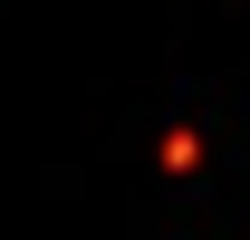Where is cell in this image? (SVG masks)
<instances>
[{
    "instance_id": "1",
    "label": "cell",
    "mask_w": 250,
    "mask_h": 240,
    "mask_svg": "<svg viewBox=\"0 0 250 240\" xmlns=\"http://www.w3.org/2000/svg\"><path fill=\"white\" fill-rule=\"evenodd\" d=\"M154 163H164V173H192V163H202V125H164Z\"/></svg>"
}]
</instances>
